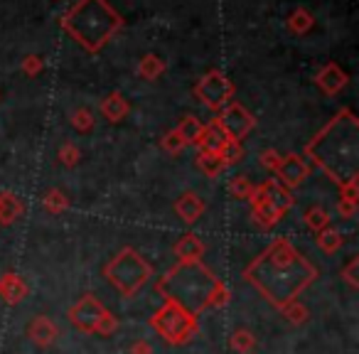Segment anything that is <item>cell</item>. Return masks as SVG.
<instances>
[{"mask_svg":"<svg viewBox=\"0 0 359 354\" xmlns=\"http://www.w3.org/2000/svg\"><path fill=\"white\" fill-rule=\"evenodd\" d=\"M150 327L160 334L168 344H187L192 337L197 334L200 329V322H197V315L187 313L185 308H180V305L170 303L165 300L155 315L150 318Z\"/></svg>","mask_w":359,"mask_h":354,"instance_id":"obj_6","label":"cell"},{"mask_svg":"<svg viewBox=\"0 0 359 354\" xmlns=\"http://www.w3.org/2000/svg\"><path fill=\"white\" fill-rule=\"evenodd\" d=\"M104 275L123 298H133V295H138V290H143V285L150 280L153 266H150L133 246H126V249H121L118 254L104 266Z\"/></svg>","mask_w":359,"mask_h":354,"instance_id":"obj_5","label":"cell"},{"mask_svg":"<svg viewBox=\"0 0 359 354\" xmlns=\"http://www.w3.org/2000/svg\"><path fill=\"white\" fill-rule=\"evenodd\" d=\"M195 94L207 109L222 111L231 101V96H234V84H231L222 72L212 69V72H207L200 79V84L195 86Z\"/></svg>","mask_w":359,"mask_h":354,"instance_id":"obj_8","label":"cell"},{"mask_svg":"<svg viewBox=\"0 0 359 354\" xmlns=\"http://www.w3.org/2000/svg\"><path fill=\"white\" fill-rule=\"evenodd\" d=\"M254 182L246 177V175H234L229 180V195L236 197V200H249L254 195Z\"/></svg>","mask_w":359,"mask_h":354,"instance_id":"obj_27","label":"cell"},{"mask_svg":"<svg viewBox=\"0 0 359 354\" xmlns=\"http://www.w3.org/2000/svg\"><path fill=\"white\" fill-rule=\"evenodd\" d=\"M337 215L342 217V219H352V217L357 215V202H349V200H342V197H339Z\"/></svg>","mask_w":359,"mask_h":354,"instance_id":"obj_37","label":"cell"},{"mask_svg":"<svg viewBox=\"0 0 359 354\" xmlns=\"http://www.w3.org/2000/svg\"><path fill=\"white\" fill-rule=\"evenodd\" d=\"M202 130H205V125H202V121L197 118V116H185V118H182V123L177 125V133H180V138L185 140V145H197V143H200Z\"/></svg>","mask_w":359,"mask_h":354,"instance_id":"obj_22","label":"cell"},{"mask_svg":"<svg viewBox=\"0 0 359 354\" xmlns=\"http://www.w3.org/2000/svg\"><path fill=\"white\" fill-rule=\"evenodd\" d=\"M280 313H283L285 320H288V322H293V325H303L305 320H308V308H305L300 300H293V303L283 305V308H280Z\"/></svg>","mask_w":359,"mask_h":354,"instance_id":"obj_30","label":"cell"},{"mask_svg":"<svg viewBox=\"0 0 359 354\" xmlns=\"http://www.w3.org/2000/svg\"><path fill=\"white\" fill-rule=\"evenodd\" d=\"M160 295L170 303L200 315L210 308H222L229 303L226 285L207 268L202 261H177L155 285Z\"/></svg>","mask_w":359,"mask_h":354,"instance_id":"obj_3","label":"cell"},{"mask_svg":"<svg viewBox=\"0 0 359 354\" xmlns=\"http://www.w3.org/2000/svg\"><path fill=\"white\" fill-rule=\"evenodd\" d=\"M69 320L79 332L86 334H101L109 337L118 329V320L116 315H111V310L106 305H101L91 293H86L84 298H79L69 308Z\"/></svg>","mask_w":359,"mask_h":354,"instance_id":"obj_7","label":"cell"},{"mask_svg":"<svg viewBox=\"0 0 359 354\" xmlns=\"http://www.w3.org/2000/svg\"><path fill=\"white\" fill-rule=\"evenodd\" d=\"M259 163L264 165V168H269V170H273V172H276V168H278L280 158H278V153H276L273 148H269V150H264V153H261Z\"/></svg>","mask_w":359,"mask_h":354,"instance_id":"obj_36","label":"cell"},{"mask_svg":"<svg viewBox=\"0 0 359 354\" xmlns=\"http://www.w3.org/2000/svg\"><path fill=\"white\" fill-rule=\"evenodd\" d=\"M42 207H45L50 215H62V212L69 207V200H67V195L62 190L52 187V190H47L45 195H42Z\"/></svg>","mask_w":359,"mask_h":354,"instance_id":"obj_24","label":"cell"},{"mask_svg":"<svg viewBox=\"0 0 359 354\" xmlns=\"http://www.w3.org/2000/svg\"><path fill=\"white\" fill-rule=\"evenodd\" d=\"M79 158H81V153L74 143H65L60 148V163L67 165V168H74V165L79 163Z\"/></svg>","mask_w":359,"mask_h":354,"instance_id":"obj_34","label":"cell"},{"mask_svg":"<svg viewBox=\"0 0 359 354\" xmlns=\"http://www.w3.org/2000/svg\"><path fill=\"white\" fill-rule=\"evenodd\" d=\"M244 278L280 310L298 300V295L318 278V268L288 239H276L259 259L246 266Z\"/></svg>","mask_w":359,"mask_h":354,"instance_id":"obj_1","label":"cell"},{"mask_svg":"<svg viewBox=\"0 0 359 354\" xmlns=\"http://www.w3.org/2000/svg\"><path fill=\"white\" fill-rule=\"evenodd\" d=\"M217 125L222 128L226 140H234V143H241L246 135L254 130L256 118L251 116V111L246 106L236 104V101H229L224 109L219 111V118H217Z\"/></svg>","mask_w":359,"mask_h":354,"instance_id":"obj_9","label":"cell"},{"mask_svg":"<svg viewBox=\"0 0 359 354\" xmlns=\"http://www.w3.org/2000/svg\"><path fill=\"white\" fill-rule=\"evenodd\" d=\"M229 344H231V349H234V352L251 354V352H254V347H256V337L249 332V329H236V332L231 334Z\"/></svg>","mask_w":359,"mask_h":354,"instance_id":"obj_28","label":"cell"},{"mask_svg":"<svg viewBox=\"0 0 359 354\" xmlns=\"http://www.w3.org/2000/svg\"><path fill=\"white\" fill-rule=\"evenodd\" d=\"M22 67H25V69L30 72V74H35V72L40 69V60H37V57H27L25 64H22Z\"/></svg>","mask_w":359,"mask_h":354,"instance_id":"obj_39","label":"cell"},{"mask_svg":"<svg viewBox=\"0 0 359 354\" xmlns=\"http://www.w3.org/2000/svg\"><path fill=\"white\" fill-rule=\"evenodd\" d=\"M130 354H153V344L148 339H135L130 344Z\"/></svg>","mask_w":359,"mask_h":354,"instance_id":"obj_38","label":"cell"},{"mask_svg":"<svg viewBox=\"0 0 359 354\" xmlns=\"http://www.w3.org/2000/svg\"><path fill=\"white\" fill-rule=\"evenodd\" d=\"M160 145H163V150L165 153H170V155H177V153H182V150L187 148L185 145V140L180 138V133H177V128H172L168 135H165L163 140H160Z\"/></svg>","mask_w":359,"mask_h":354,"instance_id":"obj_32","label":"cell"},{"mask_svg":"<svg viewBox=\"0 0 359 354\" xmlns=\"http://www.w3.org/2000/svg\"><path fill=\"white\" fill-rule=\"evenodd\" d=\"M195 163H197V168H200L202 172L210 177V180H217V177H219V175L226 170V165L222 163L219 155H217V153H205V150H200V153H197Z\"/></svg>","mask_w":359,"mask_h":354,"instance_id":"obj_21","label":"cell"},{"mask_svg":"<svg viewBox=\"0 0 359 354\" xmlns=\"http://www.w3.org/2000/svg\"><path fill=\"white\" fill-rule=\"evenodd\" d=\"M27 337H30L37 347L47 349V347H52V344L57 342V337H60V329H57L55 320H50L47 315H37V318L30 322V327H27Z\"/></svg>","mask_w":359,"mask_h":354,"instance_id":"obj_12","label":"cell"},{"mask_svg":"<svg viewBox=\"0 0 359 354\" xmlns=\"http://www.w3.org/2000/svg\"><path fill=\"white\" fill-rule=\"evenodd\" d=\"M305 224H308V229L310 231H315V234H320V231H325V229H330V222H332V217L327 215V212L323 210V207H310L308 212H305Z\"/></svg>","mask_w":359,"mask_h":354,"instance_id":"obj_23","label":"cell"},{"mask_svg":"<svg viewBox=\"0 0 359 354\" xmlns=\"http://www.w3.org/2000/svg\"><path fill=\"white\" fill-rule=\"evenodd\" d=\"M165 72V62L160 60V57H155V55H148V57H143L140 60V64H138V74L143 76V79H148V81H155L160 74Z\"/></svg>","mask_w":359,"mask_h":354,"instance_id":"obj_26","label":"cell"},{"mask_svg":"<svg viewBox=\"0 0 359 354\" xmlns=\"http://www.w3.org/2000/svg\"><path fill=\"white\" fill-rule=\"evenodd\" d=\"M128 111H130L128 101H126L118 91H114V94H109L104 101H101V114H104V118L111 121V123L123 121L126 116H128Z\"/></svg>","mask_w":359,"mask_h":354,"instance_id":"obj_19","label":"cell"},{"mask_svg":"<svg viewBox=\"0 0 359 354\" xmlns=\"http://www.w3.org/2000/svg\"><path fill=\"white\" fill-rule=\"evenodd\" d=\"M318 86L325 91L327 96H334V94H339V91L344 89V86L349 84V79H347V74H344L342 69H339L334 62H330V64H325L323 69L318 72Z\"/></svg>","mask_w":359,"mask_h":354,"instance_id":"obj_15","label":"cell"},{"mask_svg":"<svg viewBox=\"0 0 359 354\" xmlns=\"http://www.w3.org/2000/svg\"><path fill=\"white\" fill-rule=\"evenodd\" d=\"M249 202H251V212H254V222L261 226V229H271V226L278 224L280 217H283L273 205L266 202V197L261 195L259 187H254V195L249 197Z\"/></svg>","mask_w":359,"mask_h":354,"instance_id":"obj_13","label":"cell"},{"mask_svg":"<svg viewBox=\"0 0 359 354\" xmlns=\"http://www.w3.org/2000/svg\"><path fill=\"white\" fill-rule=\"evenodd\" d=\"M72 125H74L79 133H89V130L94 128V114H91V109H86V106L76 109L74 114H72Z\"/></svg>","mask_w":359,"mask_h":354,"instance_id":"obj_31","label":"cell"},{"mask_svg":"<svg viewBox=\"0 0 359 354\" xmlns=\"http://www.w3.org/2000/svg\"><path fill=\"white\" fill-rule=\"evenodd\" d=\"M276 175H278V182L285 187V190H293V187H300L305 182V177L310 175V168L305 163V158L290 153L285 158H280L278 168H276Z\"/></svg>","mask_w":359,"mask_h":354,"instance_id":"obj_10","label":"cell"},{"mask_svg":"<svg viewBox=\"0 0 359 354\" xmlns=\"http://www.w3.org/2000/svg\"><path fill=\"white\" fill-rule=\"evenodd\" d=\"M25 212V205L20 202V197L13 192H0V226H11Z\"/></svg>","mask_w":359,"mask_h":354,"instance_id":"obj_18","label":"cell"},{"mask_svg":"<svg viewBox=\"0 0 359 354\" xmlns=\"http://www.w3.org/2000/svg\"><path fill=\"white\" fill-rule=\"evenodd\" d=\"M259 190H261V195L266 197V202L273 205L280 215H285V212L293 207V195H290V190H285L278 180H266L264 185H259Z\"/></svg>","mask_w":359,"mask_h":354,"instance_id":"obj_17","label":"cell"},{"mask_svg":"<svg viewBox=\"0 0 359 354\" xmlns=\"http://www.w3.org/2000/svg\"><path fill=\"white\" fill-rule=\"evenodd\" d=\"M305 155L337 182L342 200L357 202L359 175V121L349 109H342L305 148Z\"/></svg>","mask_w":359,"mask_h":354,"instance_id":"obj_2","label":"cell"},{"mask_svg":"<svg viewBox=\"0 0 359 354\" xmlns=\"http://www.w3.org/2000/svg\"><path fill=\"white\" fill-rule=\"evenodd\" d=\"M357 268H359V259L354 256L352 261H349L347 266H344V271H342V278L347 280V285L352 290H357L359 288V280H357Z\"/></svg>","mask_w":359,"mask_h":354,"instance_id":"obj_35","label":"cell"},{"mask_svg":"<svg viewBox=\"0 0 359 354\" xmlns=\"http://www.w3.org/2000/svg\"><path fill=\"white\" fill-rule=\"evenodd\" d=\"M288 25H290V30H293V32H305V30H310V27H313V15H310L308 11H295L293 15H290Z\"/></svg>","mask_w":359,"mask_h":354,"instance_id":"obj_33","label":"cell"},{"mask_svg":"<svg viewBox=\"0 0 359 354\" xmlns=\"http://www.w3.org/2000/svg\"><path fill=\"white\" fill-rule=\"evenodd\" d=\"M342 244H344L342 234H339V231H334V229H325V231H320V234H318V249L323 251V254H327V256L337 254V251L342 249Z\"/></svg>","mask_w":359,"mask_h":354,"instance_id":"obj_25","label":"cell"},{"mask_svg":"<svg viewBox=\"0 0 359 354\" xmlns=\"http://www.w3.org/2000/svg\"><path fill=\"white\" fill-rule=\"evenodd\" d=\"M121 15L106 0H79L62 18V27L74 37L76 45L89 52H99L121 30Z\"/></svg>","mask_w":359,"mask_h":354,"instance_id":"obj_4","label":"cell"},{"mask_svg":"<svg viewBox=\"0 0 359 354\" xmlns=\"http://www.w3.org/2000/svg\"><path fill=\"white\" fill-rule=\"evenodd\" d=\"M0 298L8 305H18L27 298V283L15 271H8V273L0 275Z\"/></svg>","mask_w":359,"mask_h":354,"instance_id":"obj_14","label":"cell"},{"mask_svg":"<svg viewBox=\"0 0 359 354\" xmlns=\"http://www.w3.org/2000/svg\"><path fill=\"white\" fill-rule=\"evenodd\" d=\"M222 158V163L229 168V165H236L239 160H244V148H241V143H234V140H226L224 145H222V150L217 153Z\"/></svg>","mask_w":359,"mask_h":354,"instance_id":"obj_29","label":"cell"},{"mask_svg":"<svg viewBox=\"0 0 359 354\" xmlns=\"http://www.w3.org/2000/svg\"><path fill=\"white\" fill-rule=\"evenodd\" d=\"M224 143H226L224 133H222V128L217 125V121H212V123L205 125V130H202V138H200V143H197V148L205 150V153H219Z\"/></svg>","mask_w":359,"mask_h":354,"instance_id":"obj_20","label":"cell"},{"mask_svg":"<svg viewBox=\"0 0 359 354\" xmlns=\"http://www.w3.org/2000/svg\"><path fill=\"white\" fill-rule=\"evenodd\" d=\"M205 202H202V197L197 192H182L177 197V202H175V215L180 217V222H185L187 226L197 224L200 217L205 215Z\"/></svg>","mask_w":359,"mask_h":354,"instance_id":"obj_11","label":"cell"},{"mask_svg":"<svg viewBox=\"0 0 359 354\" xmlns=\"http://www.w3.org/2000/svg\"><path fill=\"white\" fill-rule=\"evenodd\" d=\"M172 251H175V256H177L180 261H202L207 246H205V241H202L200 236L192 234V231H187V234H182L177 241H175Z\"/></svg>","mask_w":359,"mask_h":354,"instance_id":"obj_16","label":"cell"}]
</instances>
